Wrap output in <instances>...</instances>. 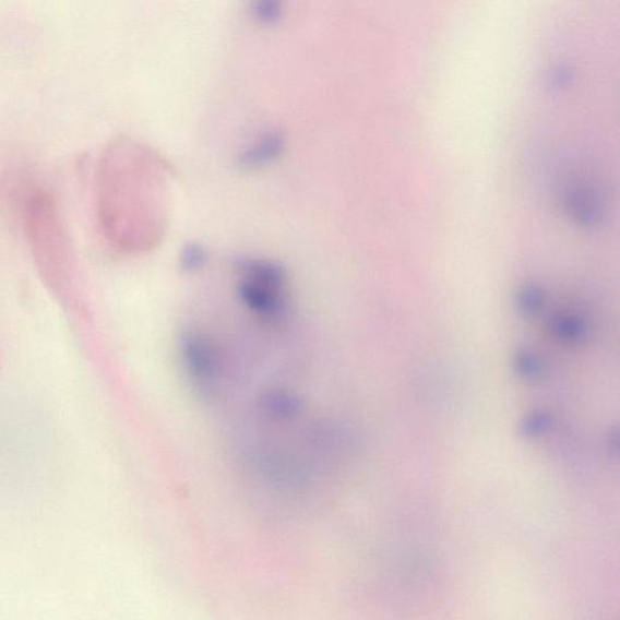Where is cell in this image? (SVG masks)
Returning a JSON list of instances; mask_svg holds the SVG:
<instances>
[{"instance_id":"1","label":"cell","mask_w":620,"mask_h":620,"mask_svg":"<svg viewBox=\"0 0 620 620\" xmlns=\"http://www.w3.org/2000/svg\"><path fill=\"white\" fill-rule=\"evenodd\" d=\"M148 155L138 143L117 139L108 143L97 163L98 223L110 243L123 251H139L153 241Z\"/></svg>"},{"instance_id":"2","label":"cell","mask_w":620,"mask_h":620,"mask_svg":"<svg viewBox=\"0 0 620 620\" xmlns=\"http://www.w3.org/2000/svg\"><path fill=\"white\" fill-rule=\"evenodd\" d=\"M20 210L43 282L63 306L75 307L76 253L57 199L46 188L31 183L22 192Z\"/></svg>"},{"instance_id":"3","label":"cell","mask_w":620,"mask_h":620,"mask_svg":"<svg viewBox=\"0 0 620 620\" xmlns=\"http://www.w3.org/2000/svg\"><path fill=\"white\" fill-rule=\"evenodd\" d=\"M239 302L260 323L281 326L293 315L289 275L282 264L263 259L237 262Z\"/></svg>"},{"instance_id":"4","label":"cell","mask_w":620,"mask_h":620,"mask_svg":"<svg viewBox=\"0 0 620 620\" xmlns=\"http://www.w3.org/2000/svg\"><path fill=\"white\" fill-rule=\"evenodd\" d=\"M180 357L190 380L205 394L223 382L225 359L217 343L198 330H188L180 339Z\"/></svg>"},{"instance_id":"5","label":"cell","mask_w":620,"mask_h":620,"mask_svg":"<svg viewBox=\"0 0 620 620\" xmlns=\"http://www.w3.org/2000/svg\"><path fill=\"white\" fill-rule=\"evenodd\" d=\"M563 204L569 215L583 227H593L601 219L604 207L601 194L589 181L571 182L564 190Z\"/></svg>"},{"instance_id":"6","label":"cell","mask_w":620,"mask_h":620,"mask_svg":"<svg viewBox=\"0 0 620 620\" xmlns=\"http://www.w3.org/2000/svg\"><path fill=\"white\" fill-rule=\"evenodd\" d=\"M260 413L275 424H290L300 417L305 403L300 395L286 390H271L259 401Z\"/></svg>"},{"instance_id":"7","label":"cell","mask_w":620,"mask_h":620,"mask_svg":"<svg viewBox=\"0 0 620 620\" xmlns=\"http://www.w3.org/2000/svg\"><path fill=\"white\" fill-rule=\"evenodd\" d=\"M550 330L553 336L568 343L582 342L588 334V327L577 315H557L551 319Z\"/></svg>"},{"instance_id":"8","label":"cell","mask_w":620,"mask_h":620,"mask_svg":"<svg viewBox=\"0 0 620 620\" xmlns=\"http://www.w3.org/2000/svg\"><path fill=\"white\" fill-rule=\"evenodd\" d=\"M514 368L520 378L526 381L535 382L545 372V365H542L537 354L524 349L515 354Z\"/></svg>"},{"instance_id":"9","label":"cell","mask_w":620,"mask_h":620,"mask_svg":"<svg viewBox=\"0 0 620 620\" xmlns=\"http://www.w3.org/2000/svg\"><path fill=\"white\" fill-rule=\"evenodd\" d=\"M547 296L540 287L535 285L525 286L522 291L517 294V308L526 317H533L540 312L545 307Z\"/></svg>"},{"instance_id":"10","label":"cell","mask_w":620,"mask_h":620,"mask_svg":"<svg viewBox=\"0 0 620 620\" xmlns=\"http://www.w3.org/2000/svg\"><path fill=\"white\" fill-rule=\"evenodd\" d=\"M551 419L550 416L542 413H535L528 415L523 419L522 425H520V434L525 438L535 439L546 433L550 428Z\"/></svg>"},{"instance_id":"11","label":"cell","mask_w":620,"mask_h":620,"mask_svg":"<svg viewBox=\"0 0 620 620\" xmlns=\"http://www.w3.org/2000/svg\"><path fill=\"white\" fill-rule=\"evenodd\" d=\"M207 262L205 250L199 246H190L181 257V269L187 273H195L202 271Z\"/></svg>"},{"instance_id":"12","label":"cell","mask_w":620,"mask_h":620,"mask_svg":"<svg viewBox=\"0 0 620 620\" xmlns=\"http://www.w3.org/2000/svg\"><path fill=\"white\" fill-rule=\"evenodd\" d=\"M282 148V143L278 139H270L263 141V145H259L258 148H253L248 155L247 164H261L269 162L270 158H274L276 154H279Z\"/></svg>"}]
</instances>
